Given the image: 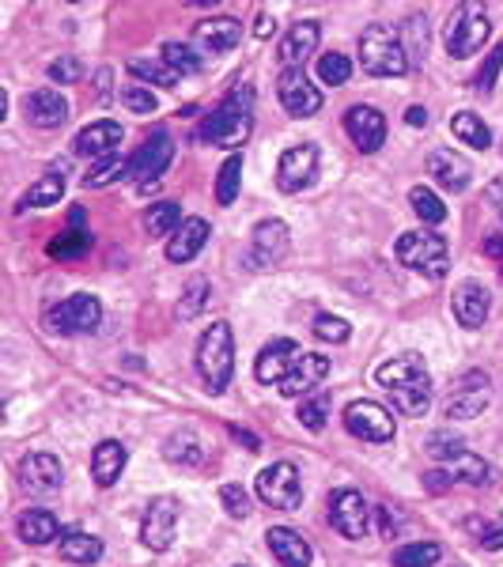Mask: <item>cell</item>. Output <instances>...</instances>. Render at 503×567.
<instances>
[{
    "label": "cell",
    "mask_w": 503,
    "mask_h": 567,
    "mask_svg": "<svg viewBox=\"0 0 503 567\" xmlns=\"http://www.w3.org/2000/svg\"><path fill=\"white\" fill-rule=\"evenodd\" d=\"M250 106H254L250 87H235L224 103L205 118V125H201V140H209V144H216V148H243L246 137H250V129H254Z\"/></svg>",
    "instance_id": "obj_1"
},
{
    "label": "cell",
    "mask_w": 503,
    "mask_h": 567,
    "mask_svg": "<svg viewBox=\"0 0 503 567\" xmlns=\"http://www.w3.org/2000/svg\"><path fill=\"white\" fill-rule=\"evenodd\" d=\"M197 371L205 378L209 394H224L231 386V371H235V333L231 322H212L201 341H197Z\"/></svg>",
    "instance_id": "obj_2"
},
{
    "label": "cell",
    "mask_w": 503,
    "mask_h": 567,
    "mask_svg": "<svg viewBox=\"0 0 503 567\" xmlns=\"http://www.w3.org/2000/svg\"><path fill=\"white\" fill-rule=\"evenodd\" d=\"M360 65L367 76H405L409 72V53L390 23H371L360 35Z\"/></svg>",
    "instance_id": "obj_3"
},
{
    "label": "cell",
    "mask_w": 503,
    "mask_h": 567,
    "mask_svg": "<svg viewBox=\"0 0 503 567\" xmlns=\"http://www.w3.org/2000/svg\"><path fill=\"white\" fill-rule=\"evenodd\" d=\"M488 35H492L488 12L481 8V4L466 0V4H458V8L451 12V23H447L443 42H447V53H451V57L466 61V57H473V53L485 46Z\"/></svg>",
    "instance_id": "obj_4"
},
{
    "label": "cell",
    "mask_w": 503,
    "mask_h": 567,
    "mask_svg": "<svg viewBox=\"0 0 503 567\" xmlns=\"http://www.w3.org/2000/svg\"><path fill=\"white\" fill-rule=\"evenodd\" d=\"M394 254L405 269L432 276V280L447 273V239L435 235V231H405L394 246Z\"/></svg>",
    "instance_id": "obj_5"
},
{
    "label": "cell",
    "mask_w": 503,
    "mask_h": 567,
    "mask_svg": "<svg viewBox=\"0 0 503 567\" xmlns=\"http://www.w3.org/2000/svg\"><path fill=\"white\" fill-rule=\"evenodd\" d=\"M261 503H269L273 511H299L303 503V484H299V469L292 462H273L265 465L254 481Z\"/></svg>",
    "instance_id": "obj_6"
},
{
    "label": "cell",
    "mask_w": 503,
    "mask_h": 567,
    "mask_svg": "<svg viewBox=\"0 0 503 567\" xmlns=\"http://www.w3.org/2000/svg\"><path fill=\"white\" fill-rule=\"evenodd\" d=\"M103 322V307L95 295H69L65 303H57L50 310V329L53 333H65V337H76V333H95Z\"/></svg>",
    "instance_id": "obj_7"
},
{
    "label": "cell",
    "mask_w": 503,
    "mask_h": 567,
    "mask_svg": "<svg viewBox=\"0 0 503 567\" xmlns=\"http://www.w3.org/2000/svg\"><path fill=\"white\" fill-rule=\"evenodd\" d=\"M345 428L348 435H356L364 443H390L398 431L390 409H382L379 401H352L345 409Z\"/></svg>",
    "instance_id": "obj_8"
},
{
    "label": "cell",
    "mask_w": 503,
    "mask_h": 567,
    "mask_svg": "<svg viewBox=\"0 0 503 567\" xmlns=\"http://www.w3.org/2000/svg\"><path fill=\"white\" fill-rule=\"evenodd\" d=\"M174 159V144L167 133H156V137L148 140L144 148H140L133 159H129V171H125V178L129 182H137L140 189H148L152 182H159V174H167V167H171Z\"/></svg>",
    "instance_id": "obj_9"
},
{
    "label": "cell",
    "mask_w": 503,
    "mask_h": 567,
    "mask_svg": "<svg viewBox=\"0 0 503 567\" xmlns=\"http://www.w3.org/2000/svg\"><path fill=\"white\" fill-rule=\"evenodd\" d=\"M277 95H280V106L295 114V118H311L322 110V91L307 80V72L303 69H284L277 76Z\"/></svg>",
    "instance_id": "obj_10"
},
{
    "label": "cell",
    "mask_w": 503,
    "mask_h": 567,
    "mask_svg": "<svg viewBox=\"0 0 503 567\" xmlns=\"http://www.w3.org/2000/svg\"><path fill=\"white\" fill-rule=\"evenodd\" d=\"M314 178H318V144H295L280 155L277 186L284 193H299V189L314 186Z\"/></svg>",
    "instance_id": "obj_11"
},
{
    "label": "cell",
    "mask_w": 503,
    "mask_h": 567,
    "mask_svg": "<svg viewBox=\"0 0 503 567\" xmlns=\"http://www.w3.org/2000/svg\"><path fill=\"white\" fill-rule=\"evenodd\" d=\"M367 522H371V507H367V499L360 492H352V488H341V492H333L330 499V526L341 537L348 541H360L367 533Z\"/></svg>",
    "instance_id": "obj_12"
},
{
    "label": "cell",
    "mask_w": 503,
    "mask_h": 567,
    "mask_svg": "<svg viewBox=\"0 0 503 567\" xmlns=\"http://www.w3.org/2000/svg\"><path fill=\"white\" fill-rule=\"evenodd\" d=\"M307 352L299 348L295 341H288V337H277V341H269L265 348H261L258 363H254V378L258 382H265V386H273V382H284V378L292 375L295 367H299V360H303Z\"/></svg>",
    "instance_id": "obj_13"
},
{
    "label": "cell",
    "mask_w": 503,
    "mask_h": 567,
    "mask_svg": "<svg viewBox=\"0 0 503 567\" xmlns=\"http://www.w3.org/2000/svg\"><path fill=\"white\" fill-rule=\"evenodd\" d=\"M288 246H292V235H288V224H284V220H261V224L254 227V242H250L246 265H250V269H269V265L284 261Z\"/></svg>",
    "instance_id": "obj_14"
},
{
    "label": "cell",
    "mask_w": 503,
    "mask_h": 567,
    "mask_svg": "<svg viewBox=\"0 0 503 567\" xmlns=\"http://www.w3.org/2000/svg\"><path fill=\"white\" fill-rule=\"evenodd\" d=\"M174 530H178V503L171 496H159L148 503V515H144V526H140V537L152 552H167L174 541Z\"/></svg>",
    "instance_id": "obj_15"
},
{
    "label": "cell",
    "mask_w": 503,
    "mask_h": 567,
    "mask_svg": "<svg viewBox=\"0 0 503 567\" xmlns=\"http://www.w3.org/2000/svg\"><path fill=\"white\" fill-rule=\"evenodd\" d=\"M19 481L27 492H35V496H46V492H57L61 481H65V469L61 462L46 454V450H38V454H27L23 462H19Z\"/></svg>",
    "instance_id": "obj_16"
},
{
    "label": "cell",
    "mask_w": 503,
    "mask_h": 567,
    "mask_svg": "<svg viewBox=\"0 0 503 567\" xmlns=\"http://www.w3.org/2000/svg\"><path fill=\"white\" fill-rule=\"evenodd\" d=\"M27 121L35 125V129H61L65 121H69V99L57 91V87H38L27 95Z\"/></svg>",
    "instance_id": "obj_17"
},
{
    "label": "cell",
    "mask_w": 503,
    "mask_h": 567,
    "mask_svg": "<svg viewBox=\"0 0 503 567\" xmlns=\"http://www.w3.org/2000/svg\"><path fill=\"white\" fill-rule=\"evenodd\" d=\"M345 129L352 144L360 148V152H379L382 140H386V118H382L375 106H352L345 114Z\"/></svg>",
    "instance_id": "obj_18"
},
{
    "label": "cell",
    "mask_w": 503,
    "mask_h": 567,
    "mask_svg": "<svg viewBox=\"0 0 503 567\" xmlns=\"http://www.w3.org/2000/svg\"><path fill=\"white\" fill-rule=\"evenodd\" d=\"M118 144H122V125L118 121H91L87 129L76 133V155H87L95 163L118 155Z\"/></svg>",
    "instance_id": "obj_19"
},
{
    "label": "cell",
    "mask_w": 503,
    "mask_h": 567,
    "mask_svg": "<svg viewBox=\"0 0 503 567\" xmlns=\"http://www.w3.org/2000/svg\"><path fill=\"white\" fill-rule=\"evenodd\" d=\"M265 541H269V552L277 556L280 567H311L314 549L307 545V537L292 530V526H273L265 533Z\"/></svg>",
    "instance_id": "obj_20"
},
{
    "label": "cell",
    "mask_w": 503,
    "mask_h": 567,
    "mask_svg": "<svg viewBox=\"0 0 503 567\" xmlns=\"http://www.w3.org/2000/svg\"><path fill=\"white\" fill-rule=\"evenodd\" d=\"M239 38H243V27H239V19H231V16H212L205 19V23H197V31H193L197 50H205V53L235 50Z\"/></svg>",
    "instance_id": "obj_21"
},
{
    "label": "cell",
    "mask_w": 503,
    "mask_h": 567,
    "mask_svg": "<svg viewBox=\"0 0 503 567\" xmlns=\"http://www.w3.org/2000/svg\"><path fill=\"white\" fill-rule=\"evenodd\" d=\"M428 174H432V178L443 189H451V193H462V189H469L473 167H469L466 155L451 152V148H439V152L428 155Z\"/></svg>",
    "instance_id": "obj_22"
},
{
    "label": "cell",
    "mask_w": 503,
    "mask_h": 567,
    "mask_svg": "<svg viewBox=\"0 0 503 567\" xmlns=\"http://www.w3.org/2000/svg\"><path fill=\"white\" fill-rule=\"evenodd\" d=\"M212 227L209 220H201V216H190V220H182V227L171 235V242H167V261H174V265H186V261H193L197 254H201V246L209 242Z\"/></svg>",
    "instance_id": "obj_23"
},
{
    "label": "cell",
    "mask_w": 503,
    "mask_h": 567,
    "mask_svg": "<svg viewBox=\"0 0 503 567\" xmlns=\"http://www.w3.org/2000/svg\"><path fill=\"white\" fill-rule=\"evenodd\" d=\"M454 318H458V326L466 329H481L488 318V310H492V295L488 288H481L477 280H466L458 292H454Z\"/></svg>",
    "instance_id": "obj_24"
},
{
    "label": "cell",
    "mask_w": 503,
    "mask_h": 567,
    "mask_svg": "<svg viewBox=\"0 0 503 567\" xmlns=\"http://www.w3.org/2000/svg\"><path fill=\"white\" fill-rule=\"evenodd\" d=\"M318 38H322L318 19H303V23H295L292 31L284 35V42H280V61H284V69H303V61L318 50Z\"/></svg>",
    "instance_id": "obj_25"
},
{
    "label": "cell",
    "mask_w": 503,
    "mask_h": 567,
    "mask_svg": "<svg viewBox=\"0 0 503 567\" xmlns=\"http://www.w3.org/2000/svg\"><path fill=\"white\" fill-rule=\"evenodd\" d=\"M330 378V356H318V352H307L299 367L292 375L280 382V394L284 397H299V394H311L314 386H322Z\"/></svg>",
    "instance_id": "obj_26"
},
{
    "label": "cell",
    "mask_w": 503,
    "mask_h": 567,
    "mask_svg": "<svg viewBox=\"0 0 503 567\" xmlns=\"http://www.w3.org/2000/svg\"><path fill=\"white\" fill-rule=\"evenodd\" d=\"M375 382L382 390H401V386H413V382H432L428 367L420 356H398V360H386L375 367Z\"/></svg>",
    "instance_id": "obj_27"
},
{
    "label": "cell",
    "mask_w": 503,
    "mask_h": 567,
    "mask_svg": "<svg viewBox=\"0 0 503 567\" xmlns=\"http://www.w3.org/2000/svg\"><path fill=\"white\" fill-rule=\"evenodd\" d=\"M125 462H129V450H125V443H118V439H103L99 447L91 450V477H95V484H99V488L118 484Z\"/></svg>",
    "instance_id": "obj_28"
},
{
    "label": "cell",
    "mask_w": 503,
    "mask_h": 567,
    "mask_svg": "<svg viewBox=\"0 0 503 567\" xmlns=\"http://www.w3.org/2000/svg\"><path fill=\"white\" fill-rule=\"evenodd\" d=\"M57 552H61L65 564H95V560H103V541L84 530H65Z\"/></svg>",
    "instance_id": "obj_29"
},
{
    "label": "cell",
    "mask_w": 503,
    "mask_h": 567,
    "mask_svg": "<svg viewBox=\"0 0 503 567\" xmlns=\"http://www.w3.org/2000/svg\"><path fill=\"white\" fill-rule=\"evenodd\" d=\"M19 537L27 541V545H50L53 537H61V522L53 511L46 507H35V511H27V515H19Z\"/></svg>",
    "instance_id": "obj_30"
},
{
    "label": "cell",
    "mask_w": 503,
    "mask_h": 567,
    "mask_svg": "<svg viewBox=\"0 0 503 567\" xmlns=\"http://www.w3.org/2000/svg\"><path fill=\"white\" fill-rule=\"evenodd\" d=\"M87 246H91V235H87V227H84V208H72L69 231L57 242H50V258H61V261L80 258V254H87Z\"/></svg>",
    "instance_id": "obj_31"
},
{
    "label": "cell",
    "mask_w": 503,
    "mask_h": 567,
    "mask_svg": "<svg viewBox=\"0 0 503 567\" xmlns=\"http://www.w3.org/2000/svg\"><path fill=\"white\" fill-rule=\"evenodd\" d=\"M61 197H65V174H61V167H50L35 186L23 193V208H50Z\"/></svg>",
    "instance_id": "obj_32"
},
{
    "label": "cell",
    "mask_w": 503,
    "mask_h": 567,
    "mask_svg": "<svg viewBox=\"0 0 503 567\" xmlns=\"http://www.w3.org/2000/svg\"><path fill=\"white\" fill-rule=\"evenodd\" d=\"M451 133L462 144H469V148H477V152H485V148H492V129H488L485 121L477 118V114H469V110H462V114H454L451 118Z\"/></svg>",
    "instance_id": "obj_33"
},
{
    "label": "cell",
    "mask_w": 503,
    "mask_h": 567,
    "mask_svg": "<svg viewBox=\"0 0 503 567\" xmlns=\"http://www.w3.org/2000/svg\"><path fill=\"white\" fill-rule=\"evenodd\" d=\"M390 405H394L401 416H424L428 405H432V382H413V386L390 390Z\"/></svg>",
    "instance_id": "obj_34"
},
{
    "label": "cell",
    "mask_w": 503,
    "mask_h": 567,
    "mask_svg": "<svg viewBox=\"0 0 503 567\" xmlns=\"http://www.w3.org/2000/svg\"><path fill=\"white\" fill-rule=\"evenodd\" d=\"M144 227H148V235H152V239H163V235H171V231H178V227H182V208L174 205V201L148 205Z\"/></svg>",
    "instance_id": "obj_35"
},
{
    "label": "cell",
    "mask_w": 503,
    "mask_h": 567,
    "mask_svg": "<svg viewBox=\"0 0 503 567\" xmlns=\"http://www.w3.org/2000/svg\"><path fill=\"white\" fill-rule=\"evenodd\" d=\"M409 205H413V212H417L424 224H443L447 220V205L439 201V193L428 186H413L409 189Z\"/></svg>",
    "instance_id": "obj_36"
},
{
    "label": "cell",
    "mask_w": 503,
    "mask_h": 567,
    "mask_svg": "<svg viewBox=\"0 0 503 567\" xmlns=\"http://www.w3.org/2000/svg\"><path fill=\"white\" fill-rule=\"evenodd\" d=\"M163 454L178 465H201L205 462V450H201V443H197V435H193V431H178V435H171V439H167V447H163Z\"/></svg>",
    "instance_id": "obj_37"
},
{
    "label": "cell",
    "mask_w": 503,
    "mask_h": 567,
    "mask_svg": "<svg viewBox=\"0 0 503 567\" xmlns=\"http://www.w3.org/2000/svg\"><path fill=\"white\" fill-rule=\"evenodd\" d=\"M239 189H243V155H231L216 174V201L231 205L239 197Z\"/></svg>",
    "instance_id": "obj_38"
},
{
    "label": "cell",
    "mask_w": 503,
    "mask_h": 567,
    "mask_svg": "<svg viewBox=\"0 0 503 567\" xmlns=\"http://www.w3.org/2000/svg\"><path fill=\"white\" fill-rule=\"evenodd\" d=\"M488 409V390H454V397L447 401V416L451 420H473Z\"/></svg>",
    "instance_id": "obj_39"
},
{
    "label": "cell",
    "mask_w": 503,
    "mask_h": 567,
    "mask_svg": "<svg viewBox=\"0 0 503 567\" xmlns=\"http://www.w3.org/2000/svg\"><path fill=\"white\" fill-rule=\"evenodd\" d=\"M439 556H443V549L435 541H413V545H401L394 552V567H435Z\"/></svg>",
    "instance_id": "obj_40"
},
{
    "label": "cell",
    "mask_w": 503,
    "mask_h": 567,
    "mask_svg": "<svg viewBox=\"0 0 503 567\" xmlns=\"http://www.w3.org/2000/svg\"><path fill=\"white\" fill-rule=\"evenodd\" d=\"M447 469H451L454 481H466V484H473V488L488 484V465L481 462L477 454H469V450H462L458 458H451V462H447Z\"/></svg>",
    "instance_id": "obj_41"
},
{
    "label": "cell",
    "mask_w": 503,
    "mask_h": 567,
    "mask_svg": "<svg viewBox=\"0 0 503 567\" xmlns=\"http://www.w3.org/2000/svg\"><path fill=\"white\" fill-rule=\"evenodd\" d=\"M129 72H133L137 80H148V84H159V87L182 84V76H178L171 65H163V61H144V57H133V61H129Z\"/></svg>",
    "instance_id": "obj_42"
},
{
    "label": "cell",
    "mask_w": 503,
    "mask_h": 567,
    "mask_svg": "<svg viewBox=\"0 0 503 567\" xmlns=\"http://www.w3.org/2000/svg\"><path fill=\"white\" fill-rule=\"evenodd\" d=\"M163 65H171L178 76H193V72H201V53H193L186 42H163V57H159Z\"/></svg>",
    "instance_id": "obj_43"
},
{
    "label": "cell",
    "mask_w": 503,
    "mask_h": 567,
    "mask_svg": "<svg viewBox=\"0 0 503 567\" xmlns=\"http://www.w3.org/2000/svg\"><path fill=\"white\" fill-rule=\"evenodd\" d=\"M125 171H129V159H122V155H110V159H99L91 171L84 174V186L87 189H103L110 186V182H118V178H125Z\"/></svg>",
    "instance_id": "obj_44"
},
{
    "label": "cell",
    "mask_w": 503,
    "mask_h": 567,
    "mask_svg": "<svg viewBox=\"0 0 503 567\" xmlns=\"http://www.w3.org/2000/svg\"><path fill=\"white\" fill-rule=\"evenodd\" d=\"M348 76H352V61H348L345 53H322L318 57V80L330 87H341L348 84Z\"/></svg>",
    "instance_id": "obj_45"
},
{
    "label": "cell",
    "mask_w": 503,
    "mask_h": 567,
    "mask_svg": "<svg viewBox=\"0 0 503 567\" xmlns=\"http://www.w3.org/2000/svg\"><path fill=\"white\" fill-rule=\"evenodd\" d=\"M212 295V284L205 276H193L190 284H186V292H182V303H178V318H193L197 310L209 303Z\"/></svg>",
    "instance_id": "obj_46"
},
{
    "label": "cell",
    "mask_w": 503,
    "mask_h": 567,
    "mask_svg": "<svg viewBox=\"0 0 503 567\" xmlns=\"http://www.w3.org/2000/svg\"><path fill=\"white\" fill-rule=\"evenodd\" d=\"M122 106L129 114H156L159 99L148 91V84H125L122 87Z\"/></svg>",
    "instance_id": "obj_47"
},
{
    "label": "cell",
    "mask_w": 503,
    "mask_h": 567,
    "mask_svg": "<svg viewBox=\"0 0 503 567\" xmlns=\"http://www.w3.org/2000/svg\"><path fill=\"white\" fill-rule=\"evenodd\" d=\"M314 337L330 344H345L352 337V326H348L345 318H337V314H318L314 318Z\"/></svg>",
    "instance_id": "obj_48"
},
{
    "label": "cell",
    "mask_w": 503,
    "mask_h": 567,
    "mask_svg": "<svg viewBox=\"0 0 503 567\" xmlns=\"http://www.w3.org/2000/svg\"><path fill=\"white\" fill-rule=\"evenodd\" d=\"M326 416H330V397H311V401L299 405V424L307 431L326 428Z\"/></svg>",
    "instance_id": "obj_49"
},
{
    "label": "cell",
    "mask_w": 503,
    "mask_h": 567,
    "mask_svg": "<svg viewBox=\"0 0 503 567\" xmlns=\"http://www.w3.org/2000/svg\"><path fill=\"white\" fill-rule=\"evenodd\" d=\"M428 454H432L435 462H451V458H458V454H462V439H454V435H443V431H435V435H428Z\"/></svg>",
    "instance_id": "obj_50"
},
{
    "label": "cell",
    "mask_w": 503,
    "mask_h": 567,
    "mask_svg": "<svg viewBox=\"0 0 503 567\" xmlns=\"http://www.w3.org/2000/svg\"><path fill=\"white\" fill-rule=\"evenodd\" d=\"M220 499H224V507L231 518L250 515V492H246L243 484H224V488H220Z\"/></svg>",
    "instance_id": "obj_51"
},
{
    "label": "cell",
    "mask_w": 503,
    "mask_h": 567,
    "mask_svg": "<svg viewBox=\"0 0 503 567\" xmlns=\"http://www.w3.org/2000/svg\"><path fill=\"white\" fill-rule=\"evenodd\" d=\"M80 76H84V65H80V61H76L72 53L57 57V61L50 65V80H53V84H76Z\"/></svg>",
    "instance_id": "obj_52"
},
{
    "label": "cell",
    "mask_w": 503,
    "mask_h": 567,
    "mask_svg": "<svg viewBox=\"0 0 503 567\" xmlns=\"http://www.w3.org/2000/svg\"><path fill=\"white\" fill-rule=\"evenodd\" d=\"M500 69H503V42L492 53H488V61L481 65V72H477V87H481V91H492V84H496Z\"/></svg>",
    "instance_id": "obj_53"
},
{
    "label": "cell",
    "mask_w": 503,
    "mask_h": 567,
    "mask_svg": "<svg viewBox=\"0 0 503 567\" xmlns=\"http://www.w3.org/2000/svg\"><path fill=\"white\" fill-rule=\"evenodd\" d=\"M481 545L488 552H500L503 549V515L492 522V526H481Z\"/></svg>",
    "instance_id": "obj_54"
},
{
    "label": "cell",
    "mask_w": 503,
    "mask_h": 567,
    "mask_svg": "<svg viewBox=\"0 0 503 567\" xmlns=\"http://www.w3.org/2000/svg\"><path fill=\"white\" fill-rule=\"evenodd\" d=\"M424 488H428V492H447V488H454L451 469H432V473H424Z\"/></svg>",
    "instance_id": "obj_55"
},
{
    "label": "cell",
    "mask_w": 503,
    "mask_h": 567,
    "mask_svg": "<svg viewBox=\"0 0 503 567\" xmlns=\"http://www.w3.org/2000/svg\"><path fill=\"white\" fill-rule=\"evenodd\" d=\"M485 254H488V258L503 261V220H500V227H496V231L485 239Z\"/></svg>",
    "instance_id": "obj_56"
},
{
    "label": "cell",
    "mask_w": 503,
    "mask_h": 567,
    "mask_svg": "<svg viewBox=\"0 0 503 567\" xmlns=\"http://www.w3.org/2000/svg\"><path fill=\"white\" fill-rule=\"evenodd\" d=\"M375 511H379L382 537H394V526H398V518H394V511H390V507H375Z\"/></svg>",
    "instance_id": "obj_57"
},
{
    "label": "cell",
    "mask_w": 503,
    "mask_h": 567,
    "mask_svg": "<svg viewBox=\"0 0 503 567\" xmlns=\"http://www.w3.org/2000/svg\"><path fill=\"white\" fill-rule=\"evenodd\" d=\"M405 121H409L413 129H424V125H428V110H424V106H409V110H405Z\"/></svg>",
    "instance_id": "obj_58"
},
{
    "label": "cell",
    "mask_w": 503,
    "mask_h": 567,
    "mask_svg": "<svg viewBox=\"0 0 503 567\" xmlns=\"http://www.w3.org/2000/svg\"><path fill=\"white\" fill-rule=\"evenodd\" d=\"M231 435H235L239 443H246V450H261L258 435H250V431H246V428H239V424H231Z\"/></svg>",
    "instance_id": "obj_59"
},
{
    "label": "cell",
    "mask_w": 503,
    "mask_h": 567,
    "mask_svg": "<svg viewBox=\"0 0 503 567\" xmlns=\"http://www.w3.org/2000/svg\"><path fill=\"white\" fill-rule=\"evenodd\" d=\"M273 31H277L273 16H261V19H258V27H254V35H258V38H273Z\"/></svg>",
    "instance_id": "obj_60"
},
{
    "label": "cell",
    "mask_w": 503,
    "mask_h": 567,
    "mask_svg": "<svg viewBox=\"0 0 503 567\" xmlns=\"http://www.w3.org/2000/svg\"><path fill=\"white\" fill-rule=\"evenodd\" d=\"M492 197H503V182H496V186H492Z\"/></svg>",
    "instance_id": "obj_61"
}]
</instances>
